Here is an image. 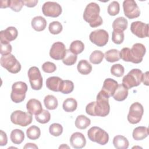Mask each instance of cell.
Listing matches in <instances>:
<instances>
[{
  "label": "cell",
  "instance_id": "cell-50",
  "mask_svg": "<svg viewBox=\"0 0 149 149\" xmlns=\"http://www.w3.org/2000/svg\"><path fill=\"white\" fill-rule=\"evenodd\" d=\"M23 148H38V147L34 143H28L23 147Z\"/></svg>",
  "mask_w": 149,
  "mask_h": 149
},
{
  "label": "cell",
  "instance_id": "cell-5",
  "mask_svg": "<svg viewBox=\"0 0 149 149\" xmlns=\"http://www.w3.org/2000/svg\"><path fill=\"white\" fill-rule=\"evenodd\" d=\"M0 63L2 67L6 69L11 73H17L21 70L20 62L11 54L7 55H2L0 59Z\"/></svg>",
  "mask_w": 149,
  "mask_h": 149
},
{
  "label": "cell",
  "instance_id": "cell-38",
  "mask_svg": "<svg viewBox=\"0 0 149 149\" xmlns=\"http://www.w3.org/2000/svg\"><path fill=\"white\" fill-rule=\"evenodd\" d=\"M49 132L53 136H59L63 132V127L59 123H54L49 126Z\"/></svg>",
  "mask_w": 149,
  "mask_h": 149
},
{
  "label": "cell",
  "instance_id": "cell-26",
  "mask_svg": "<svg viewBox=\"0 0 149 149\" xmlns=\"http://www.w3.org/2000/svg\"><path fill=\"white\" fill-rule=\"evenodd\" d=\"M10 138L12 142L15 144H20L24 139V132L20 129H14L10 133Z\"/></svg>",
  "mask_w": 149,
  "mask_h": 149
},
{
  "label": "cell",
  "instance_id": "cell-31",
  "mask_svg": "<svg viewBox=\"0 0 149 149\" xmlns=\"http://www.w3.org/2000/svg\"><path fill=\"white\" fill-rule=\"evenodd\" d=\"M104 57L107 61L109 62H115L120 59L119 51L116 49H112L105 52Z\"/></svg>",
  "mask_w": 149,
  "mask_h": 149
},
{
  "label": "cell",
  "instance_id": "cell-23",
  "mask_svg": "<svg viewBox=\"0 0 149 149\" xmlns=\"http://www.w3.org/2000/svg\"><path fill=\"white\" fill-rule=\"evenodd\" d=\"M148 129L146 126H139L134 129L132 133L135 140H142L148 136Z\"/></svg>",
  "mask_w": 149,
  "mask_h": 149
},
{
  "label": "cell",
  "instance_id": "cell-15",
  "mask_svg": "<svg viewBox=\"0 0 149 149\" xmlns=\"http://www.w3.org/2000/svg\"><path fill=\"white\" fill-rule=\"evenodd\" d=\"M66 53L65 45L60 41L55 42L52 45L49 51V56L55 60L63 59Z\"/></svg>",
  "mask_w": 149,
  "mask_h": 149
},
{
  "label": "cell",
  "instance_id": "cell-22",
  "mask_svg": "<svg viewBox=\"0 0 149 149\" xmlns=\"http://www.w3.org/2000/svg\"><path fill=\"white\" fill-rule=\"evenodd\" d=\"M128 95V89L126 88L122 84H118L117 88L113 94L114 100L117 101H124Z\"/></svg>",
  "mask_w": 149,
  "mask_h": 149
},
{
  "label": "cell",
  "instance_id": "cell-45",
  "mask_svg": "<svg viewBox=\"0 0 149 149\" xmlns=\"http://www.w3.org/2000/svg\"><path fill=\"white\" fill-rule=\"evenodd\" d=\"M0 53L2 55H7L12 52V47L10 43H1V42Z\"/></svg>",
  "mask_w": 149,
  "mask_h": 149
},
{
  "label": "cell",
  "instance_id": "cell-39",
  "mask_svg": "<svg viewBox=\"0 0 149 149\" xmlns=\"http://www.w3.org/2000/svg\"><path fill=\"white\" fill-rule=\"evenodd\" d=\"M48 29L51 34L56 35L59 34L62 31L63 27L59 22L54 21L49 24Z\"/></svg>",
  "mask_w": 149,
  "mask_h": 149
},
{
  "label": "cell",
  "instance_id": "cell-1",
  "mask_svg": "<svg viewBox=\"0 0 149 149\" xmlns=\"http://www.w3.org/2000/svg\"><path fill=\"white\" fill-rule=\"evenodd\" d=\"M109 97L101 90L97 95L96 101L91 102L86 107V113L90 116H98L105 117L107 116L110 111Z\"/></svg>",
  "mask_w": 149,
  "mask_h": 149
},
{
  "label": "cell",
  "instance_id": "cell-42",
  "mask_svg": "<svg viewBox=\"0 0 149 149\" xmlns=\"http://www.w3.org/2000/svg\"><path fill=\"white\" fill-rule=\"evenodd\" d=\"M108 13L111 16H115L119 13L120 6L117 1H112L108 6Z\"/></svg>",
  "mask_w": 149,
  "mask_h": 149
},
{
  "label": "cell",
  "instance_id": "cell-19",
  "mask_svg": "<svg viewBox=\"0 0 149 149\" xmlns=\"http://www.w3.org/2000/svg\"><path fill=\"white\" fill-rule=\"evenodd\" d=\"M26 108L29 113L35 115L39 114L43 110L40 101L35 98H31L27 101Z\"/></svg>",
  "mask_w": 149,
  "mask_h": 149
},
{
  "label": "cell",
  "instance_id": "cell-36",
  "mask_svg": "<svg viewBox=\"0 0 149 149\" xmlns=\"http://www.w3.org/2000/svg\"><path fill=\"white\" fill-rule=\"evenodd\" d=\"M77 55H75L71 52L69 49L66 50L65 56L62 59L63 63L67 66H72L74 65L77 61Z\"/></svg>",
  "mask_w": 149,
  "mask_h": 149
},
{
  "label": "cell",
  "instance_id": "cell-7",
  "mask_svg": "<svg viewBox=\"0 0 149 149\" xmlns=\"http://www.w3.org/2000/svg\"><path fill=\"white\" fill-rule=\"evenodd\" d=\"M88 139L100 145H105L109 141V135L104 130L97 127H91L87 132Z\"/></svg>",
  "mask_w": 149,
  "mask_h": 149
},
{
  "label": "cell",
  "instance_id": "cell-3",
  "mask_svg": "<svg viewBox=\"0 0 149 149\" xmlns=\"http://www.w3.org/2000/svg\"><path fill=\"white\" fill-rule=\"evenodd\" d=\"M100 12L99 5L95 2H91L86 6L83 17L84 20L89 23L90 27H97L101 26L103 23L102 17L99 15Z\"/></svg>",
  "mask_w": 149,
  "mask_h": 149
},
{
  "label": "cell",
  "instance_id": "cell-11",
  "mask_svg": "<svg viewBox=\"0 0 149 149\" xmlns=\"http://www.w3.org/2000/svg\"><path fill=\"white\" fill-rule=\"evenodd\" d=\"M91 42L98 47L105 45L109 39L108 33L103 29H98L92 31L89 36Z\"/></svg>",
  "mask_w": 149,
  "mask_h": 149
},
{
  "label": "cell",
  "instance_id": "cell-17",
  "mask_svg": "<svg viewBox=\"0 0 149 149\" xmlns=\"http://www.w3.org/2000/svg\"><path fill=\"white\" fill-rule=\"evenodd\" d=\"M70 143L74 148L80 149L86 146V140L84 136L81 133L75 132L71 135Z\"/></svg>",
  "mask_w": 149,
  "mask_h": 149
},
{
  "label": "cell",
  "instance_id": "cell-8",
  "mask_svg": "<svg viewBox=\"0 0 149 149\" xmlns=\"http://www.w3.org/2000/svg\"><path fill=\"white\" fill-rule=\"evenodd\" d=\"M10 120L15 125L24 127L32 122L33 116L29 112L16 110L11 113Z\"/></svg>",
  "mask_w": 149,
  "mask_h": 149
},
{
  "label": "cell",
  "instance_id": "cell-27",
  "mask_svg": "<svg viewBox=\"0 0 149 149\" xmlns=\"http://www.w3.org/2000/svg\"><path fill=\"white\" fill-rule=\"evenodd\" d=\"M77 69L78 72L83 75L88 74L92 70V66L85 59H82L79 61L77 64Z\"/></svg>",
  "mask_w": 149,
  "mask_h": 149
},
{
  "label": "cell",
  "instance_id": "cell-40",
  "mask_svg": "<svg viewBox=\"0 0 149 149\" xmlns=\"http://www.w3.org/2000/svg\"><path fill=\"white\" fill-rule=\"evenodd\" d=\"M125 72L124 67L120 64H115L113 65L111 68V74L116 77H121L123 75Z\"/></svg>",
  "mask_w": 149,
  "mask_h": 149
},
{
  "label": "cell",
  "instance_id": "cell-48",
  "mask_svg": "<svg viewBox=\"0 0 149 149\" xmlns=\"http://www.w3.org/2000/svg\"><path fill=\"white\" fill-rule=\"evenodd\" d=\"M10 0H2L1 1V8H6L10 6Z\"/></svg>",
  "mask_w": 149,
  "mask_h": 149
},
{
  "label": "cell",
  "instance_id": "cell-14",
  "mask_svg": "<svg viewBox=\"0 0 149 149\" xmlns=\"http://www.w3.org/2000/svg\"><path fill=\"white\" fill-rule=\"evenodd\" d=\"M130 31L139 38L147 37H148V24L140 21L133 22L130 25Z\"/></svg>",
  "mask_w": 149,
  "mask_h": 149
},
{
  "label": "cell",
  "instance_id": "cell-13",
  "mask_svg": "<svg viewBox=\"0 0 149 149\" xmlns=\"http://www.w3.org/2000/svg\"><path fill=\"white\" fill-rule=\"evenodd\" d=\"M42 11L44 16L57 17L62 13L61 6L55 2H46L42 6Z\"/></svg>",
  "mask_w": 149,
  "mask_h": 149
},
{
  "label": "cell",
  "instance_id": "cell-25",
  "mask_svg": "<svg viewBox=\"0 0 149 149\" xmlns=\"http://www.w3.org/2000/svg\"><path fill=\"white\" fill-rule=\"evenodd\" d=\"M127 24L128 22L126 18L124 17H119L113 22V30H119L123 32L127 29Z\"/></svg>",
  "mask_w": 149,
  "mask_h": 149
},
{
  "label": "cell",
  "instance_id": "cell-6",
  "mask_svg": "<svg viewBox=\"0 0 149 149\" xmlns=\"http://www.w3.org/2000/svg\"><path fill=\"white\" fill-rule=\"evenodd\" d=\"M27 86L26 83L21 81L14 83L12 86L10 98L13 102L20 103L24 101L26 93L27 91Z\"/></svg>",
  "mask_w": 149,
  "mask_h": 149
},
{
  "label": "cell",
  "instance_id": "cell-30",
  "mask_svg": "<svg viewBox=\"0 0 149 149\" xmlns=\"http://www.w3.org/2000/svg\"><path fill=\"white\" fill-rule=\"evenodd\" d=\"M45 107L49 110L55 109L58 105L57 98L52 95H47L44 99Z\"/></svg>",
  "mask_w": 149,
  "mask_h": 149
},
{
  "label": "cell",
  "instance_id": "cell-18",
  "mask_svg": "<svg viewBox=\"0 0 149 149\" xmlns=\"http://www.w3.org/2000/svg\"><path fill=\"white\" fill-rule=\"evenodd\" d=\"M118 86V82L111 78L106 79L103 83L102 91L108 97H112Z\"/></svg>",
  "mask_w": 149,
  "mask_h": 149
},
{
  "label": "cell",
  "instance_id": "cell-10",
  "mask_svg": "<svg viewBox=\"0 0 149 149\" xmlns=\"http://www.w3.org/2000/svg\"><path fill=\"white\" fill-rule=\"evenodd\" d=\"M143 113L144 109L143 105L138 102H134L130 107L127 116V120L131 124L138 123L141 120Z\"/></svg>",
  "mask_w": 149,
  "mask_h": 149
},
{
  "label": "cell",
  "instance_id": "cell-41",
  "mask_svg": "<svg viewBox=\"0 0 149 149\" xmlns=\"http://www.w3.org/2000/svg\"><path fill=\"white\" fill-rule=\"evenodd\" d=\"M124 33L119 30H113L112 33V40L116 44H120L124 40Z\"/></svg>",
  "mask_w": 149,
  "mask_h": 149
},
{
  "label": "cell",
  "instance_id": "cell-32",
  "mask_svg": "<svg viewBox=\"0 0 149 149\" xmlns=\"http://www.w3.org/2000/svg\"><path fill=\"white\" fill-rule=\"evenodd\" d=\"M84 49V43L80 40H75L72 42L69 47V50L75 55L81 53Z\"/></svg>",
  "mask_w": 149,
  "mask_h": 149
},
{
  "label": "cell",
  "instance_id": "cell-29",
  "mask_svg": "<svg viewBox=\"0 0 149 149\" xmlns=\"http://www.w3.org/2000/svg\"><path fill=\"white\" fill-rule=\"evenodd\" d=\"M62 107L65 112H73L77 109V101L74 98H68L63 101Z\"/></svg>",
  "mask_w": 149,
  "mask_h": 149
},
{
  "label": "cell",
  "instance_id": "cell-49",
  "mask_svg": "<svg viewBox=\"0 0 149 149\" xmlns=\"http://www.w3.org/2000/svg\"><path fill=\"white\" fill-rule=\"evenodd\" d=\"M148 72H146L145 73H143V76H142V80L141 81L144 83V84L148 86Z\"/></svg>",
  "mask_w": 149,
  "mask_h": 149
},
{
  "label": "cell",
  "instance_id": "cell-12",
  "mask_svg": "<svg viewBox=\"0 0 149 149\" xmlns=\"http://www.w3.org/2000/svg\"><path fill=\"white\" fill-rule=\"evenodd\" d=\"M123 9L125 15L130 19L138 17L140 10L136 2L133 0H125L123 2Z\"/></svg>",
  "mask_w": 149,
  "mask_h": 149
},
{
  "label": "cell",
  "instance_id": "cell-34",
  "mask_svg": "<svg viewBox=\"0 0 149 149\" xmlns=\"http://www.w3.org/2000/svg\"><path fill=\"white\" fill-rule=\"evenodd\" d=\"M74 89V84L71 80H62L59 91L63 94H68L72 93Z\"/></svg>",
  "mask_w": 149,
  "mask_h": 149
},
{
  "label": "cell",
  "instance_id": "cell-44",
  "mask_svg": "<svg viewBox=\"0 0 149 149\" xmlns=\"http://www.w3.org/2000/svg\"><path fill=\"white\" fill-rule=\"evenodd\" d=\"M56 69V65L51 62H46L44 63L42 65V70L48 73H51L54 72Z\"/></svg>",
  "mask_w": 149,
  "mask_h": 149
},
{
  "label": "cell",
  "instance_id": "cell-4",
  "mask_svg": "<svg viewBox=\"0 0 149 149\" xmlns=\"http://www.w3.org/2000/svg\"><path fill=\"white\" fill-rule=\"evenodd\" d=\"M143 73L139 69H132L122 79V84L127 89L139 86L142 80Z\"/></svg>",
  "mask_w": 149,
  "mask_h": 149
},
{
  "label": "cell",
  "instance_id": "cell-46",
  "mask_svg": "<svg viewBox=\"0 0 149 149\" xmlns=\"http://www.w3.org/2000/svg\"><path fill=\"white\" fill-rule=\"evenodd\" d=\"M0 146H6L8 143V137L6 133L3 130L0 131Z\"/></svg>",
  "mask_w": 149,
  "mask_h": 149
},
{
  "label": "cell",
  "instance_id": "cell-2",
  "mask_svg": "<svg viewBox=\"0 0 149 149\" xmlns=\"http://www.w3.org/2000/svg\"><path fill=\"white\" fill-rule=\"evenodd\" d=\"M146 52V47L143 44L135 43L131 49L127 47L122 48L119 52L120 58L125 62L139 63L143 61Z\"/></svg>",
  "mask_w": 149,
  "mask_h": 149
},
{
  "label": "cell",
  "instance_id": "cell-16",
  "mask_svg": "<svg viewBox=\"0 0 149 149\" xmlns=\"http://www.w3.org/2000/svg\"><path fill=\"white\" fill-rule=\"evenodd\" d=\"M18 36V31L16 27L10 26L5 30L0 32V38L1 43H9L15 40Z\"/></svg>",
  "mask_w": 149,
  "mask_h": 149
},
{
  "label": "cell",
  "instance_id": "cell-21",
  "mask_svg": "<svg viewBox=\"0 0 149 149\" xmlns=\"http://www.w3.org/2000/svg\"><path fill=\"white\" fill-rule=\"evenodd\" d=\"M31 24L34 30L37 31H41L46 28L47 21L43 17L38 16L32 19Z\"/></svg>",
  "mask_w": 149,
  "mask_h": 149
},
{
  "label": "cell",
  "instance_id": "cell-51",
  "mask_svg": "<svg viewBox=\"0 0 149 149\" xmlns=\"http://www.w3.org/2000/svg\"><path fill=\"white\" fill-rule=\"evenodd\" d=\"M69 148V146H66V145H65V144H62V146H59V148Z\"/></svg>",
  "mask_w": 149,
  "mask_h": 149
},
{
  "label": "cell",
  "instance_id": "cell-24",
  "mask_svg": "<svg viewBox=\"0 0 149 149\" xmlns=\"http://www.w3.org/2000/svg\"><path fill=\"white\" fill-rule=\"evenodd\" d=\"M113 144L117 149H127L129 147V143L125 136L117 135L113 137Z\"/></svg>",
  "mask_w": 149,
  "mask_h": 149
},
{
  "label": "cell",
  "instance_id": "cell-35",
  "mask_svg": "<svg viewBox=\"0 0 149 149\" xmlns=\"http://www.w3.org/2000/svg\"><path fill=\"white\" fill-rule=\"evenodd\" d=\"M104 57V54L99 50H95L93 51L89 58L90 62L93 64H100L103 60Z\"/></svg>",
  "mask_w": 149,
  "mask_h": 149
},
{
  "label": "cell",
  "instance_id": "cell-47",
  "mask_svg": "<svg viewBox=\"0 0 149 149\" xmlns=\"http://www.w3.org/2000/svg\"><path fill=\"white\" fill-rule=\"evenodd\" d=\"M24 5L29 8H33L38 3V0H26L23 1Z\"/></svg>",
  "mask_w": 149,
  "mask_h": 149
},
{
  "label": "cell",
  "instance_id": "cell-33",
  "mask_svg": "<svg viewBox=\"0 0 149 149\" xmlns=\"http://www.w3.org/2000/svg\"><path fill=\"white\" fill-rule=\"evenodd\" d=\"M26 135L30 140H37L41 135L40 129L36 125H33L27 129Z\"/></svg>",
  "mask_w": 149,
  "mask_h": 149
},
{
  "label": "cell",
  "instance_id": "cell-9",
  "mask_svg": "<svg viewBox=\"0 0 149 149\" xmlns=\"http://www.w3.org/2000/svg\"><path fill=\"white\" fill-rule=\"evenodd\" d=\"M27 74L32 89L41 90L42 87V77L39 69L36 66H32L29 68Z\"/></svg>",
  "mask_w": 149,
  "mask_h": 149
},
{
  "label": "cell",
  "instance_id": "cell-43",
  "mask_svg": "<svg viewBox=\"0 0 149 149\" xmlns=\"http://www.w3.org/2000/svg\"><path fill=\"white\" fill-rule=\"evenodd\" d=\"M24 5L23 1L22 0H12L10 3V9L16 12H20Z\"/></svg>",
  "mask_w": 149,
  "mask_h": 149
},
{
  "label": "cell",
  "instance_id": "cell-28",
  "mask_svg": "<svg viewBox=\"0 0 149 149\" xmlns=\"http://www.w3.org/2000/svg\"><path fill=\"white\" fill-rule=\"evenodd\" d=\"M91 124L90 119L83 115H79L75 120V126L79 129H86Z\"/></svg>",
  "mask_w": 149,
  "mask_h": 149
},
{
  "label": "cell",
  "instance_id": "cell-20",
  "mask_svg": "<svg viewBox=\"0 0 149 149\" xmlns=\"http://www.w3.org/2000/svg\"><path fill=\"white\" fill-rule=\"evenodd\" d=\"M62 80V79L58 76L49 77L46 80V86L50 90L59 92Z\"/></svg>",
  "mask_w": 149,
  "mask_h": 149
},
{
  "label": "cell",
  "instance_id": "cell-37",
  "mask_svg": "<svg viewBox=\"0 0 149 149\" xmlns=\"http://www.w3.org/2000/svg\"><path fill=\"white\" fill-rule=\"evenodd\" d=\"M35 118L38 122L42 124H45L50 120L51 114L47 110L43 109L41 113L35 115Z\"/></svg>",
  "mask_w": 149,
  "mask_h": 149
}]
</instances>
